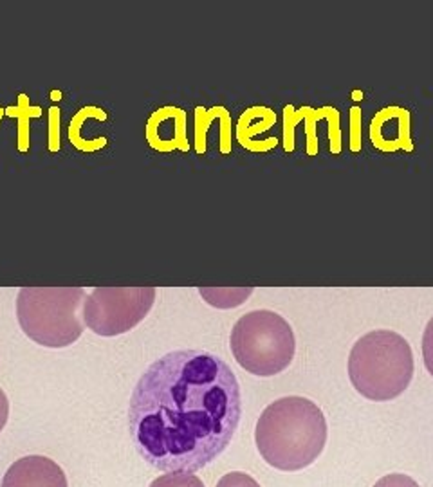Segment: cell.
<instances>
[{
	"label": "cell",
	"mask_w": 433,
	"mask_h": 487,
	"mask_svg": "<svg viewBox=\"0 0 433 487\" xmlns=\"http://www.w3.org/2000/svg\"><path fill=\"white\" fill-rule=\"evenodd\" d=\"M240 415V385L222 359L204 350H173L139 377L128 430L150 466L195 473L230 446Z\"/></svg>",
	"instance_id": "6da1fadb"
},
{
	"label": "cell",
	"mask_w": 433,
	"mask_h": 487,
	"mask_svg": "<svg viewBox=\"0 0 433 487\" xmlns=\"http://www.w3.org/2000/svg\"><path fill=\"white\" fill-rule=\"evenodd\" d=\"M255 442L269 466L280 471H300L311 466L325 448V415L307 397H282L262 411Z\"/></svg>",
	"instance_id": "7a4b0ae2"
},
{
	"label": "cell",
	"mask_w": 433,
	"mask_h": 487,
	"mask_svg": "<svg viewBox=\"0 0 433 487\" xmlns=\"http://www.w3.org/2000/svg\"><path fill=\"white\" fill-rule=\"evenodd\" d=\"M349 377L357 393L368 401H392L410 386L414 352L394 330H372L354 343L349 356Z\"/></svg>",
	"instance_id": "3957f363"
},
{
	"label": "cell",
	"mask_w": 433,
	"mask_h": 487,
	"mask_svg": "<svg viewBox=\"0 0 433 487\" xmlns=\"http://www.w3.org/2000/svg\"><path fill=\"white\" fill-rule=\"evenodd\" d=\"M81 287H24L16 298V318L24 334L47 348H65L83 334L78 311Z\"/></svg>",
	"instance_id": "277c9868"
},
{
	"label": "cell",
	"mask_w": 433,
	"mask_h": 487,
	"mask_svg": "<svg viewBox=\"0 0 433 487\" xmlns=\"http://www.w3.org/2000/svg\"><path fill=\"white\" fill-rule=\"evenodd\" d=\"M231 354L235 361L258 377H271L284 372L292 363L296 339L292 327L267 308L251 311L231 328Z\"/></svg>",
	"instance_id": "5b68a950"
},
{
	"label": "cell",
	"mask_w": 433,
	"mask_h": 487,
	"mask_svg": "<svg viewBox=\"0 0 433 487\" xmlns=\"http://www.w3.org/2000/svg\"><path fill=\"white\" fill-rule=\"evenodd\" d=\"M153 301V287H96L85 300L83 321L103 338L125 334L145 320Z\"/></svg>",
	"instance_id": "8992f818"
},
{
	"label": "cell",
	"mask_w": 433,
	"mask_h": 487,
	"mask_svg": "<svg viewBox=\"0 0 433 487\" xmlns=\"http://www.w3.org/2000/svg\"><path fill=\"white\" fill-rule=\"evenodd\" d=\"M145 137L153 150L163 153L180 150L188 152L186 136V112L177 107H163L155 110L145 126Z\"/></svg>",
	"instance_id": "52a82bcc"
},
{
	"label": "cell",
	"mask_w": 433,
	"mask_h": 487,
	"mask_svg": "<svg viewBox=\"0 0 433 487\" xmlns=\"http://www.w3.org/2000/svg\"><path fill=\"white\" fill-rule=\"evenodd\" d=\"M2 487H69L63 469L42 455H29L9 466Z\"/></svg>",
	"instance_id": "ba28073f"
},
{
	"label": "cell",
	"mask_w": 433,
	"mask_h": 487,
	"mask_svg": "<svg viewBox=\"0 0 433 487\" xmlns=\"http://www.w3.org/2000/svg\"><path fill=\"white\" fill-rule=\"evenodd\" d=\"M370 137L374 146L383 152L414 148L410 137V114L406 108H383L370 125Z\"/></svg>",
	"instance_id": "9c48e42d"
},
{
	"label": "cell",
	"mask_w": 433,
	"mask_h": 487,
	"mask_svg": "<svg viewBox=\"0 0 433 487\" xmlns=\"http://www.w3.org/2000/svg\"><path fill=\"white\" fill-rule=\"evenodd\" d=\"M276 121V116L272 110L265 107H253L247 108L244 114L240 116L237 125V141L240 143L244 148L251 150L253 146V139L258 134L265 132L271 128Z\"/></svg>",
	"instance_id": "30bf717a"
},
{
	"label": "cell",
	"mask_w": 433,
	"mask_h": 487,
	"mask_svg": "<svg viewBox=\"0 0 433 487\" xmlns=\"http://www.w3.org/2000/svg\"><path fill=\"white\" fill-rule=\"evenodd\" d=\"M87 118H98V119H107V114H105V110H101V108L98 107H83L81 110H78L76 114H74V118L71 119V125H69V141L73 143L74 146H76L78 150H81V152H96V150L103 148L105 145H107V139L105 137H101V139H92V141H85L83 137H81V125L85 123V119Z\"/></svg>",
	"instance_id": "8fae6325"
},
{
	"label": "cell",
	"mask_w": 433,
	"mask_h": 487,
	"mask_svg": "<svg viewBox=\"0 0 433 487\" xmlns=\"http://www.w3.org/2000/svg\"><path fill=\"white\" fill-rule=\"evenodd\" d=\"M6 114L11 118H18V150L26 152L29 148V119L31 118H38L42 114L40 107H31L27 101L26 94L18 96V105L16 107H8Z\"/></svg>",
	"instance_id": "7c38bea8"
},
{
	"label": "cell",
	"mask_w": 433,
	"mask_h": 487,
	"mask_svg": "<svg viewBox=\"0 0 433 487\" xmlns=\"http://www.w3.org/2000/svg\"><path fill=\"white\" fill-rule=\"evenodd\" d=\"M224 107H213L210 110L197 107L195 108V150L197 153L206 152V134L210 125L224 114Z\"/></svg>",
	"instance_id": "4fadbf2b"
},
{
	"label": "cell",
	"mask_w": 433,
	"mask_h": 487,
	"mask_svg": "<svg viewBox=\"0 0 433 487\" xmlns=\"http://www.w3.org/2000/svg\"><path fill=\"white\" fill-rule=\"evenodd\" d=\"M150 487H206L193 473H166L155 478Z\"/></svg>",
	"instance_id": "5bb4252c"
},
{
	"label": "cell",
	"mask_w": 433,
	"mask_h": 487,
	"mask_svg": "<svg viewBox=\"0 0 433 487\" xmlns=\"http://www.w3.org/2000/svg\"><path fill=\"white\" fill-rule=\"evenodd\" d=\"M217 487H260V483H258L253 476L247 475V473L235 471V473L224 475L222 478L219 480Z\"/></svg>",
	"instance_id": "9a60e30c"
},
{
	"label": "cell",
	"mask_w": 433,
	"mask_h": 487,
	"mask_svg": "<svg viewBox=\"0 0 433 487\" xmlns=\"http://www.w3.org/2000/svg\"><path fill=\"white\" fill-rule=\"evenodd\" d=\"M374 487H421L412 476L403 475V473H390L376 482Z\"/></svg>",
	"instance_id": "2e32d148"
},
{
	"label": "cell",
	"mask_w": 433,
	"mask_h": 487,
	"mask_svg": "<svg viewBox=\"0 0 433 487\" xmlns=\"http://www.w3.org/2000/svg\"><path fill=\"white\" fill-rule=\"evenodd\" d=\"M422 356L428 372L433 375V318L426 325L424 336H422Z\"/></svg>",
	"instance_id": "e0dca14e"
},
{
	"label": "cell",
	"mask_w": 433,
	"mask_h": 487,
	"mask_svg": "<svg viewBox=\"0 0 433 487\" xmlns=\"http://www.w3.org/2000/svg\"><path fill=\"white\" fill-rule=\"evenodd\" d=\"M51 116H49V126H51V134H49V150L51 152H56L60 148V114H58V108H51Z\"/></svg>",
	"instance_id": "ac0fdd59"
},
{
	"label": "cell",
	"mask_w": 433,
	"mask_h": 487,
	"mask_svg": "<svg viewBox=\"0 0 433 487\" xmlns=\"http://www.w3.org/2000/svg\"><path fill=\"white\" fill-rule=\"evenodd\" d=\"M8 417H9V401L6 392L0 388V431L4 430L6 423H8Z\"/></svg>",
	"instance_id": "d6986e66"
},
{
	"label": "cell",
	"mask_w": 433,
	"mask_h": 487,
	"mask_svg": "<svg viewBox=\"0 0 433 487\" xmlns=\"http://www.w3.org/2000/svg\"><path fill=\"white\" fill-rule=\"evenodd\" d=\"M6 114V108H0V119H2V116Z\"/></svg>",
	"instance_id": "ffe728a7"
}]
</instances>
